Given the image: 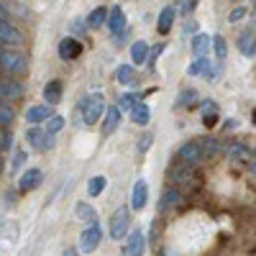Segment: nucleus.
I'll return each instance as SVG.
<instances>
[{"instance_id": "b1692460", "label": "nucleus", "mask_w": 256, "mask_h": 256, "mask_svg": "<svg viewBox=\"0 0 256 256\" xmlns=\"http://www.w3.org/2000/svg\"><path fill=\"white\" fill-rule=\"evenodd\" d=\"M198 102V90L195 88H184V90H180V95H177V108H190V105H195Z\"/></svg>"}, {"instance_id": "4468645a", "label": "nucleus", "mask_w": 256, "mask_h": 256, "mask_svg": "<svg viewBox=\"0 0 256 256\" xmlns=\"http://www.w3.org/2000/svg\"><path fill=\"white\" fill-rule=\"evenodd\" d=\"M146 200H148V184H146V180H138L136 187H134L131 208H134V210H144V208H146Z\"/></svg>"}, {"instance_id": "c9c22d12", "label": "nucleus", "mask_w": 256, "mask_h": 256, "mask_svg": "<svg viewBox=\"0 0 256 256\" xmlns=\"http://www.w3.org/2000/svg\"><path fill=\"white\" fill-rule=\"evenodd\" d=\"M208 64H210V59H208V56H198V62H192L190 67H187V74H190V77L202 74V70L208 67Z\"/></svg>"}, {"instance_id": "a19ab883", "label": "nucleus", "mask_w": 256, "mask_h": 256, "mask_svg": "<svg viewBox=\"0 0 256 256\" xmlns=\"http://www.w3.org/2000/svg\"><path fill=\"white\" fill-rule=\"evenodd\" d=\"M184 36H190V34H198V24L192 18H187V24H184V31H182Z\"/></svg>"}, {"instance_id": "c03bdc74", "label": "nucleus", "mask_w": 256, "mask_h": 256, "mask_svg": "<svg viewBox=\"0 0 256 256\" xmlns=\"http://www.w3.org/2000/svg\"><path fill=\"white\" fill-rule=\"evenodd\" d=\"M8 16H10V8L6 3H0V20H8Z\"/></svg>"}, {"instance_id": "e433bc0d", "label": "nucleus", "mask_w": 256, "mask_h": 256, "mask_svg": "<svg viewBox=\"0 0 256 256\" xmlns=\"http://www.w3.org/2000/svg\"><path fill=\"white\" fill-rule=\"evenodd\" d=\"M62 128H64V118L52 113V116L46 118V134H59Z\"/></svg>"}, {"instance_id": "37998d69", "label": "nucleus", "mask_w": 256, "mask_h": 256, "mask_svg": "<svg viewBox=\"0 0 256 256\" xmlns=\"http://www.w3.org/2000/svg\"><path fill=\"white\" fill-rule=\"evenodd\" d=\"M192 10H195V0H182V13L190 16Z\"/></svg>"}, {"instance_id": "f8f14e48", "label": "nucleus", "mask_w": 256, "mask_h": 256, "mask_svg": "<svg viewBox=\"0 0 256 256\" xmlns=\"http://www.w3.org/2000/svg\"><path fill=\"white\" fill-rule=\"evenodd\" d=\"M146 251V238L141 230H134L131 236H128V244H126V254L128 256H144Z\"/></svg>"}, {"instance_id": "f3484780", "label": "nucleus", "mask_w": 256, "mask_h": 256, "mask_svg": "<svg viewBox=\"0 0 256 256\" xmlns=\"http://www.w3.org/2000/svg\"><path fill=\"white\" fill-rule=\"evenodd\" d=\"M49 116H52V105H46V102L44 105H31V108L26 110V120L34 123V126L36 123H44Z\"/></svg>"}, {"instance_id": "9d476101", "label": "nucleus", "mask_w": 256, "mask_h": 256, "mask_svg": "<svg viewBox=\"0 0 256 256\" xmlns=\"http://www.w3.org/2000/svg\"><path fill=\"white\" fill-rule=\"evenodd\" d=\"M82 54V44L77 38H72V36H64L62 41H59V56L62 59H77Z\"/></svg>"}, {"instance_id": "2eb2a0df", "label": "nucleus", "mask_w": 256, "mask_h": 256, "mask_svg": "<svg viewBox=\"0 0 256 256\" xmlns=\"http://www.w3.org/2000/svg\"><path fill=\"white\" fill-rule=\"evenodd\" d=\"M174 16H177V8H174V6H164V8H162L159 20H156L159 34H169V28H172V24H174Z\"/></svg>"}, {"instance_id": "4be33fe9", "label": "nucleus", "mask_w": 256, "mask_h": 256, "mask_svg": "<svg viewBox=\"0 0 256 256\" xmlns=\"http://www.w3.org/2000/svg\"><path fill=\"white\" fill-rule=\"evenodd\" d=\"M74 212H77V218L82 220V223H98V212H95V208L92 205H88V202H77V208H74Z\"/></svg>"}, {"instance_id": "aec40b11", "label": "nucleus", "mask_w": 256, "mask_h": 256, "mask_svg": "<svg viewBox=\"0 0 256 256\" xmlns=\"http://www.w3.org/2000/svg\"><path fill=\"white\" fill-rule=\"evenodd\" d=\"M238 49H241V54H244L246 59H254V56H256V44H254V31H251V28L238 36Z\"/></svg>"}, {"instance_id": "423d86ee", "label": "nucleus", "mask_w": 256, "mask_h": 256, "mask_svg": "<svg viewBox=\"0 0 256 256\" xmlns=\"http://www.w3.org/2000/svg\"><path fill=\"white\" fill-rule=\"evenodd\" d=\"M100 238H102V230L98 228V223H92L90 228L82 230V236H80V251L92 254V251L100 246Z\"/></svg>"}, {"instance_id": "79ce46f5", "label": "nucleus", "mask_w": 256, "mask_h": 256, "mask_svg": "<svg viewBox=\"0 0 256 256\" xmlns=\"http://www.w3.org/2000/svg\"><path fill=\"white\" fill-rule=\"evenodd\" d=\"M10 146H13V136L10 134H3V136H0V148H6V152H8Z\"/></svg>"}, {"instance_id": "dca6fc26", "label": "nucleus", "mask_w": 256, "mask_h": 256, "mask_svg": "<svg viewBox=\"0 0 256 256\" xmlns=\"http://www.w3.org/2000/svg\"><path fill=\"white\" fill-rule=\"evenodd\" d=\"M182 202V192L180 190H164L162 192V202H159V212H166V210H172V208H177Z\"/></svg>"}, {"instance_id": "5701e85b", "label": "nucleus", "mask_w": 256, "mask_h": 256, "mask_svg": "<svg viewBox=\"0 0 256 256\" xmlns=\"http://www.w3.org/2000/svg\"><path fill=\"white\" fill-rule=\"evenodd\" d=\"M208 52H210V36L208 34H195V38H192V54L205 56Z\"/></svg>"}, {"instance_id": "58836bf2", "label": "nucleus", "mask_w": 256, "mask_h": 256, "mask_svg": "<svg viewBox=\"0 0 256 256\" xmlns=\"http://www.w3.org/2000/svg\"><path fill=\"white\" fill-rule=\"evenodd\" d=\"M246 16H248L246 8H233V10L228 13V24H238V20H244Z\"/></svg>"}, {"instance_id": "393cba45", "label": "nucleus", "mask_w": 256, "mask_h": 256, "mask_svg": "<svg viewBox=\"0 0 256 256\" xmlns=\"http://www.w3.org/2000/svg\"><path fill=\"white\" fill-rule=\"evenodd\" d=\"M146 52H148L146 41H134V44H131V64H134V67L146 62Z\"/></svg>"}, {"instance_id": "49530a36", "label": "nucleus", "mask_w": 256, "mask_h": 256, "mask_svg": "<svg viewBox=\"0 0 256 256\" xmlns=\"http://www.w3.org/2000/svg\"><path fill=\"white\" fill-rule=\"evenodd\" d=\"M230 128H238V120H228L226 123V131H230Z\"/></svg>"}, {"instance_id": "72a5a7b5", "label": "nucleus", "mask_w": 256, "mask_h": 256, "mask_svg": "<svg viewBox=\"0 0 256 256\" xmlns=\"http://www.w3.org/2000/svg\"><path fill=\"white\" fill-rule=\"evenodd\" d=\"M220 74H223V67H220V64H208V67L202 70V80H208V82H218Z\"/></svg>"}, {"instance_id": "f257e3e1", "label": "nucleus", "mask_w": 256, "mask_h": 256, "mask_svg": "<svg viewBox=\"0 0 256 256\" xmlns=\"http://www.w3.org/2000/svg\"><path fill=\"white\" fill-rule=\"evenodd\" d=\"M0 70H3L6 74L24 77V74H28V56L18 54V52H10L8 46H0Z\"/></svg>"}, {"instance_id": "4c0bfd02", "label": "nucleus", "mask_w": 256, "mask_h": 256, "mask_svg": "<svg viewBox=\"0 0 256 256\" xmlns=\"http://www.w3.org/2000/svg\"><path fill=\"white\" fill-rule=\"evenodd\" d=\"M152 144H154V134H144V136H138V154H146L148 148H152Z\"/></svg>"}, {"instance_id": "bb28decb", "label": "nucleus", "mask_w": 256, "mask_h": 256, "mask_svg": "<svg viewBox=\"0 0 256 256\" xmlns=\"http://www.w3.org/2000/svg\"><path fill=\"white\" fill-rule=\"evenodd\" d=\"M200 148H202V159H216L220 146H218V138H205L200 141Z\"/></svg>"}, {"instance_id": "a878e982", "label": "nucleus", "mask_w": 256, "mask_h": 256, "mask_svg": "<svg viewBox=\"0 0 256 256\" xmlns=\"http://www.w3.org/2000/svg\"><path fill=\"white\" fill-rule=\"evenodd\" d=\"M105 16H108V10H105V8H95L88 18H84V26H88V28H100L105 24Z\"/></svg>"}, {"instance_id": "6ab92c4d", "label": "nucleus", "mask_w": 256, "mask_h": 256, "mask_svg": "<svg viewBox=\"0 0 256 256\" xmlns=\"http://www.w3.org/2000/svg\"><path fill=\"white\" fill-rule=\"evenodd\" d=\"M228 159H233V162H251L254 159V152L248 146H244V144H230L228 146Z\"/></svg>"}, {"instance_id": "ddd939ff", "label": "nucleus", "mask_w": 256, "mask_h": 256, "mask_svg": "<svg viewBox=\"0 0 256 256\" xmlns=\"http://www.w3.org/2000/svg\"><path fill=\"white\" fill-rule=\"evenodd\" d=\"M116 80L123 84V88H131V84H138V74L134 70V64H120L116 70Z\"/></svg>"}, {"instance_id": "c85d7f7f", "label": "nucleus", "mask_w": 256, "mask_h": 256, "mask_svg": "<svg viewBox=\"0 0 256 256\" xmlns=\"http://www.w3.org/2000/svg\"><path fill=\"white\" fill-rule=\"evenodd\" d=\"M44 131L41 128H28L26 131V138H28V144L34 146V148H38V152H44Z\"/></svg>"}, {"instance_id": "c756f323", "label": "nucleus", "mask_w": 256, "mask_h": 256, "mask_svg": "<svg viewBox=\"0 0 256 256\" xmlns=\"http://www.w3.org/2000/svg\"><path fill=\"white\" fill-rule=\"evenodd\" d=\"M210 41H212V49H216V56L223 62V59L228 56V44H226V38H223L220 34H216V36H212Z\"/></svg>"}, {"instance_id": "412c9836", "label": "nucleus", "mask_w": 256, "mask_h": 256, "mask_svg": "<svg viewBox=\"0 0 256 256\" xmlns=\"http://www.w3.org/2000/svg\"><path fill=\"white\" fill-rule=\"evenodd\" d=\"M131 113V120L136 123V126H148V120H152V108H148V105H136V108H131L128 110Z\"/></svg>"}, {"instance_id": "7c9ffc66", "label": "nucleus", "mask_w": 256, "mask_h": 256, "mask_svg": "<svg viewBox=\"0 0 256 256\" xmlns=\"http://www.w3.org/2000/svg\"><path fill=\"white\" fill-rule=\"evenodd\" d=\"M138 100H141L138 92H123V95H120V108H118V110H131V108H136Z\"/></svg>"}, {"instance_id": "ea45409f", "label": "nucleus", "mask_w": 256, "mask_h": 256, "mask_svg": "<svg viewBox=\"0 0 256 256\" xmlns=\"http://www.w3.org/2000/svg\"><path fill=\"white\" fill-rule=\"evenodd\" d=\"M26 159H28V156H26V152H24V148H18L16 156H13V169H16V172H18V169L26 164Z\"/></svg>"}, {"instance_id": "0eeeda50", "label": "nucleus", "mask_w": 256, "mask_h": 256, "mask_svg": "<svg viewBox=\"0 0 256 256\" xmlns=\"http://www.w3.org/2000/svg\"><path fill=\"white\" fill-rule=\"evenodd\" d=\"M24 98V84L18 80L3 77L0 80V100H20Z\"/></svg>"}, {"instance_id": "de8ad7c7", "label": "nucleus", "mask_w": 256, "mask_h": 256, "mask_svg": "<svg viewBox=\"0 0 256 256\" xmlns=\"http://www.w3.org/2000/svg\"><path fill=\"white\" fill-rule=\"evenodd\" d=\"M62 256H80V254H77V251H74V248H67V251H64V254H62Z\"/></svg>"}, {"instance_id": "39448f33", "label": "nucleus", "mask_w": 256, "mask_h": 256, "mask_svg": "<svg viewBox=\"0 0 256 256\" xmlns=\"http://www.w3.org/2000/svg\"><path fill=\"white\" fill-rule=\"evenodd\" d=\"M177 159L187 166H195L202 162V148H200V141H187L180 146V152H177Z\"/></svg>"}, {"instance_id": "f03ea898", "label": "nucleus", "mask_w": 256, "mask_h": 256, "mask_svg": "<svg viewBox=\"0 0 256 256\" xmlns=\"http://www.w3.org/2000/svg\"><path fill=\"white\" fill-rule=\"evenodd\" d=\"M80 110H82V123L84 126H95L105 110V95L102 92H95V95H88L82 102H80Z\"/></svg>"}, {"instance_id": "09e8293b", "label": "nucleus", "mask_w": 256, "mask_h": 256, "mask_svg": "<svg viewBox=\"0 0 256 256\" xmlns=\"http://www.w3.org/2000/svg\"><path fill=\"white\" fill-rule=\"evenodd\" d=\"M233 3H238V0H233Z\"/></svg>"}, {"instance_id": "473e14b6", "label": "nucleus", "mask_w": 256, "mask_h": 256, "mask_svg": "<svg viewBox=\"0 0 256 256\" xmlns=\"http://www.w3.org/2000/svg\"><path fill=\"white\" fill-rule=\"evenodd\" d=\"M105 182H108V180H105L102 174H98V177H92V180H90V184H88L90 198H98V195H100V192L105 190Z\"/></svg>"}, {"instance_id": "20e7f679", "label": "nucleus", "mask_w": 256, "mask_h": 256, "mask_svg": "<svg viewBox=\"0 0 256 256\" xmlns=\"http://www.w3.org/2000/svg\"><path fill=\"white\" fill-rule=\"evenodd\" d=\"M128 226H131V210L128 208H118L110 218V236L113 238H123L128 236Z\"/></svg>"}, {"instance_id": "f704fd0d", "label": "nucleus", "mask_w": 256, "mask_h": 256, "mask_svg": "<svg viewBox=\"0 0 256 256\" xmlns=\"http://www.w3.org/2000/svg\"><path fill=\"white\" fill-rule=\"evenodd\" d=\"M164 52V44H156V46H152V49H148L146 52V64H148V70H156V59H159V54Z\"/></svg>"}, {"instance_id": "2f4dec72", "label": "nucleus", "mask_w": 256, "mask_h": 256, "mask_svg": "<svg viewBox=\"0 0 256 256\" xmlns=\"http://www.w3.org/2000/svg\"><path fill=\"white\" fill-rule=\"evenodd\" d=\"M172 180L174 182H190L192 180V174H190V166L187 164H177V166H172Z\"/></svg>"}, {"instance_id": "9b49d317", "label": "nucleus", "mask_w": 256, "mask_h": 256, "mask_svg": "<svg viewBox=\"0 0 256 256\" xmlns=\"http://www.w3.org/2000/svg\"><path fill=\"white\" fill-rule=\"evenodd\" d=\"M105 20H108V31H110L113 36L126 28V16H123V8H120V6H113L110 13L105 16Z\"/></svg>"}, {"instance_id": "cd10ccee", "label": "nucleus", "mask_w": 256, "mask_h": 256, "mask_svg": "<svg viewBox=\"0 0 256 256\" xmlns=\"http://www.w3.org/2000/svg\"><path fill=\"white\" fill-rule=\"evenodd\" d=\"M13 120H16L13 105H6V100H0V128H8Z\"/></svg>"}, {"instance_id": "a18cd8bd", "label": "nucleus", "mask_w": 256, "mask_h": 256, "mask_svg": "<svg viewBox=\"0 0 256 256\" xmlns=\"http://www.w3.org/2000/svg\"><path fill=\"white\" fill-rule=\"evenodd\" d=\"M6 200H8V202H6L8 208H13V205H16V192H13V190H10V192H6Z\"/></svg>"}, {"instance_id": "a211bd4d", "label": "nucleus", "mask_w": 256, "mask_h": 256, "mask_svg": "<svg viewBox=\"0 0 256 256\" xmlns=\"http://www.w3.org/2000/svg\"><path fill=\"white\" fill-rule=\"evenodd\" d=\"M62 92H64V84H62L59 80L46 82V84H44V100H46V105H56V102L62 100Z\"/></svg>"}, {"instance_id": "1a4fd4ad", "label": "nucleus", "mask_w": 256, "mask_h": 256, "mask_svg": "<svg viewBox=\"0 0 256 256\" xmlns=\"http://www.w3.org/2000/svg\"><path fill=\"white\" fill-rule=\"evenodd\" d=\"M102 134L105 136H110L116 128H118V123H120V110L116 108V105H108V108L102 110Z\"/></svg>"}, {"instance_id": "7ed1b4c3", "label": "nucleus", "mask_w": 256, "mask_h": 256, "mask_svg": "<svg viewBox=\"0 0 256 256\" xmlns=\"http://www.w3.org/2000/svg\"><path fill=\"white\" fill-rule=\"evenodd\" d=\"M26 36L20 28H16L10 20H0V46H24Z\"/></svg>"}, {"instance_id": "6e6552de", "label": "nucleus", "mask_w": 256, "mask_h": 256, "mask_svg": "<svg viewBox=\"0 0 256 256\" xmlns=\"http://www.w3.org/2000/svg\"><path fill=\"white\" fill-rule=\"evenodd\" d=\"M41 180H44L41 169H26V172L18 177V190L20 192H31V190H36L41 184Z\"/></svg>"}]
</instances>
